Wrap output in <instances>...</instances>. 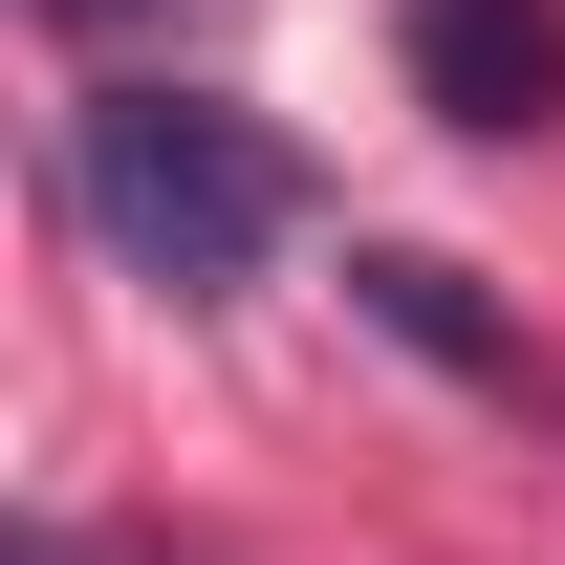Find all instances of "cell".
Returning a JSON list of instances; mask_svg holds the SVG:
<instances>
[{
    "instance_id": "6da1fadb",
    "label": "cell",
    "mask_w": 565,
    "mask_h": 565,
    "mask_svg": "<svg viewBox=\"0 0 565 565\" xmlns=\"http://www.w3.org/2000/svg\"><path fill=\"white\" fill-rule=\"evenodd\" d=\"M66 217L131 282L217 305V282H262L282 239H305V152H282L262 109H217V87H87L66 109Z\"/></svg>"
},
{
    "instance_id": "7a4b0ae2",
    "label": "cell",
    "mask_w": 565,
    "mask_h": 565,
    "mask_svg": "<svg viewBox=\"0 0 565 565\" xmlns=\"http://www.w3.org/2000/svg\"><path fill=\"white\" fill-rule=\"evenodd\" d=\"M414 109L435 131H544L565 109V0H414Z\"/></svg>"
},
{
    "instance_id": "3957f363",
    "label": "cell",
    "mask_w": 565,
    "mask_h": 565,
    "mask_svg": "<svg viewBox=\"0 0 565 565\" xmlns=\"http://www.w3.org/2000/svg\"><path fill=\"white\" fill-rule=\"evenodd\" d=\"M349 282H370V327H414L435 370H522V349H500V305H479V282H457V262H414V239H370Z\"/></svg>"
},
{
    "instance_id": "277c9868",
    "label": "cell",
    "mask_w": 565,
    "mask_h": 565,
    "mask_svg": "<svg viewBox=\"0 0 565 565\" xmlns=\"http://www.w3.org/2000/svg\"><path fill=\"white\" fill-rule=\"evenodd\" d=\"M0 565H87V544H66V522H22V544H0Z\"/></svg>"
},
{
    "instance_id": "5b68a950",
    "label": "cell",
    "mask_w": 565,
    "mask_h": 565,
    "mask_svg": "<svg viewBox=\"0 0 565 565\" xmlns=\"http://www.w3.org/2000/svg\"><path fill=\"white\" fill-rule=\"evenodd\" d=\"M44 22H131V0H44Z\"/></svg>"
}]
</instances>
